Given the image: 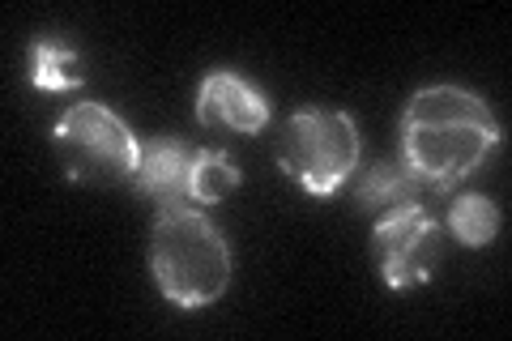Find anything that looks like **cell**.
I'll list each match as a JSON object with an SVG mask.
<instances>
[{"mask_svg": "<svg viewBox=\"0 0 512 341\" xmlns=\"http://www.w3.org/2000/svg\"><path fill=\"white\" fill-rule=\"evenodd\" d=\"M419 180L410 175V167L402 158H380L372 171L359 175V205L372 209V214H389L397 205H410L419 197Z\"/></svg>", "mask_w": 512, "mask_h": 341, "instance_id": "cell-8", "label": "cell"}, {"mask_svg": "<svg viewBox=\"0 0 512 341\" xmlns=\"http://www.w3.org/2000/svg\"><path fill=\"white\" fill-rule=\"evenodd\" d=\"M197 120L205 128H235L252 137L269 124V99L235 69H214L197 90Z\"/></svg>", "mask_w": 512, "mask_h": 341, "instance_id": "cell-6", "label": "cell"}, {"mask_svg": "<svg viewBox=\"0 0 512 341\" xmlns=\"http://www.w3.org/2000/svg\"><path fill=\"white\" fill-rule=\"evenodd\" d=\"M363 137L355 116L329 107H303L286 120L278 162L291 180L312 197H333L359 171Z\"/></svg>", "mask_w": 512, "mask_h": 341, "instance_id": "cell-3", "label": "cell"}, {"mask_svg": "<svg viewBox=\"0 0 512 341\" xmlns=\"http://www.w3.org/2000/svg\"><path fill=\"white\" fill-rule=\"evenodd\" d=\"M82 64V56H77L73 43H64L56 35H43L35 39V47H30V81H35L39 90H82L86 73L77 69Z\"/></svg>", "mask_w": 512, "mask_h": 341, "instance_id": "cell-9", "label": "cell"}, {"mask_svg": "<svg viewBox=\"0 0 512 341\" xmlns=\"http://www.w3.org/2000/svg\"><path fill=\"white\" fill-rule=\"evenodd\" d=\"M150 273L163 299L197 312L222 299V290L231 286V248L201 209L188 201L163 205L150 226Z\"/></svg>", "mask_w": 512, "mask_h": 341, "instance_id": "cell-2", "label": "cell"}, {"mask_svg": "<svg viewBox=\"0 0 512 341\" xmlns=\"http://www.w3.org/2000/svg\"><path fill=\"white\" fill-rule=\"evenodd\" d=\"M60 167L73 184H128L141 167V141L103 103H73L52 128Z\"/></svg>", "mask_w": 512, "mask_h": 341, "instance_id": "cell-4", "label": "cell"}, {"mask_svg": "<svg viewBox=\"0 0 512 341\" xmlns=\"http://www.w3.org/2000/svg\"><path fill=\"white\" fill-rule=\"evenodd\" d=\"M500 145V124L478 94L427 86L402 111V162L431 192H453Z\"/></svg>", "mask_w": 512, "mask_h": 341, "instance_id": "cell-1", "label": "cell"}, {"mask_svg": "<svg viewBox=\"0 0 512 341\" xmlns=\"http://www.w3.org/2000/svg\"><path fill=\"white\" fill-rule=\"evenodd\" d=\"M500 209H495L487 197H457L448 205V231H453L457 243L466 248H487V243L500 235Z\"/></svg>", "mask_w": 512, "mask_h": 341, "instance_id": "cell-11", "label": "cell"}, {"mask_svg": "<svg viewBox=\"0 0 512 341\" xmlns=\"http://www.w3.org/2000/svg\"><path fill=\"white\" fill-rule=\"evenodd\" d=\"M244 180V171L235 167V158L227 150H197L188 175V201L197 205H218L222 197H231Z\"/></svg>", "mask_w": 512, "mask_h": 341, "instance_id": "cell-10", "label": "cell"}, {"mask_svg": "<svg viewBox=\"0 0 512 341\" xmlns=\"http://www.w3.org/2000/svg\"><path fill=\"white\" fill-rule=\"evenodd\" d=\"M197 150H188L180 137H154L141 141V167H137V192L163 209V205H184L188 201V175Z\"/></svg>", "mask_w": 512, "mask_h": 341, "instance_id": "cell-7", "label": "cell"}, {"mask_svg": "<svg viewBox=\"0 0 512 341\" xmlns=\"http://www.w3.org/2000/svg\"><path fill=\"white\" fill-rule=\"evenodd\" d=\"M372 248L380 261V278L389 290L423 286L431 282L440 256H444V226L431 218L423 205H397L389 214H380L372 231Z\"/></svg>", "mask_w": 512, "mask_h": 341, "instance_id": "cell-5", "label": "cell"}]
</instances>
